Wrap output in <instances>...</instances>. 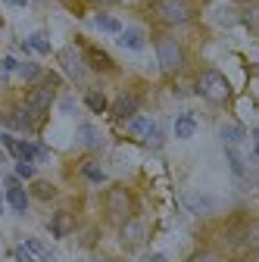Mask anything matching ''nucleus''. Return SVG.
<instances>
[{
	"instance_id": "f257e3e1",
	"label": "nucleus",
	"mask_w": 259,
	"mask_h": 262,
	"mask_svg": "<svg viewBox=\"0 0 259 262\" xmlns=\"http://www.w3.org/2000/svg\"><path fill=\"white\" fill-rule=\"evenodd\" d=\"M197 94L203 100H209L212 106H225L231 100V84L219 69H203L200 78H197Z\"/></svg>"
},
{
	"instance_id": "f03ea898",
	"label": "nucleus",
	"mask_w": 259,
	"mask_h": 262,
	"mask_svg": "<svg viewBox=\"0 0 259 262\" xmlns=\"http://www.w3.org/2000/svg\"><path fill=\"white\" fill-rule=\"evenodd\" d=\"M156 59H159V69L163 72H181L184 69V50L169 35L156 38Z\"/></svg>"
},
{
	"instance_id": "7ed1b4c3",
	"label": "nucleus",
	"mask_w": 259,
	"mask_h": 262,
	"mask_svg": "<svg viewBox=\"0 0 259 262\" xmlns=\"http://www.w3.org/2000/svg\"><path fill=\"white\" fill-rule=\"evenodd\" d=\"M156 16L166 25H187L193 19V10L187 0H156Z\"/></svg>"
},
{
	"instance_id": "20e7f679",
	"label": "nucleus",
	"mask_w": 259,
	"mask_h": 262,
	"mask_svg": "<svg viewBox=\"0 0 259 262\" xmlns=\"http://www.w3.org/2000/svg\"><path fill=\"white\" fill-rule=\"evenodd\" d=\"M106 212H110V219H116V222L132 219V215H135V200H132V193H128L125 187H113V190L106 193Z\"/></svg>"
},
{
	"instance_id": "39448f33",
	"label": "nucleus",
	"mask_w": 259,
	"mask_h": 262,
	"mask_svg": "<svg viewBox=\"0 0 259 262\" xmlns=\"http://www.w3.org/2000/svg\"><path fill=\"white\" fill-rule=\"evenodd\" d=\"M53 94H56V78H50L47 84H38L35 91L28 94V100H25V106L35 113V119L41 122L44 116H47V110L53 106Z\"/></svg>"
},
{
	"instance_id": "423d86ee",
	"label": "nucleus",
	"mask_w": 259,
	"mask_h": 262,
	"mask_svg": "<svg viewBox=\"0 0 259 262\" xmlns=\"http://www.w3.org/2000/svg\"><path fill=\"white\" fill-rule=\"evenodd\" d=\"M59 66H62V72H66L75 84L84 81L88 66H84V56L78 53V47H62V50H59Z\"/></svg>"
},
{
	"instance_id": "0eeeda50",
	"label": "nucleus",
	"mask_w": 259,
	"mask_h": 262,
	"mask_svg": "<svg viewBox=\"0 0 259 262\" xmlns=\"http://www.w3.org/2000/svg\"><path fill=\"white\" fill-rule=\"evenodd\" d=\"M119 241H122V247L125 250H135V247H141L144 241H147V225L141 222V219H125L122 222V228H119Z\"/></svg>"
},
{
	"instance_id": "6e6552de",
	"label": "nucleus",
	"mask_w": 259,
	"mask_h": 262,
	"mask_svg": "<svg viewBox=\"0 0 259 262\" xmlns=\"http://www.w3.org/2000/svg\"><path fill=\"white\" fill-rule=\"evenodd\" d=\"M4 184H7V203L13 206V212L25 215V212H28V193L19 187V178H16V175H7Z\"/></svg>"
},
{
	"instance_id": "1a4fd4ad",
	"label": "nucleus",
	"mask_w": 259,
	"mask_h": 262,
	"mask_svg": "<svg viewBox=\"0 0 259 262\" xmlns=\"http://www.w3.org/2000/svg\"><path fill=\"white\" fill-rule=\"evenodd\" d=\"M225 156H228V166H231L234 178H238V181H250V166L244 162L241 150H238V147H231V144H225Z\"/></svg>"
},
{
	"instance_id": "9d476101",
	"label": "nucleus",
	"mask_w": 259,
	"mask_h": 262,
	"mask_svg": "<svg viewBox=\"0 0 259 262\" xmlns=\"http://www.w3.org/2000/svg\"><path fill=\"white\" fill-rule=\"evenodd\" d=\"M135 113H138V97H135V94H128V91L119 94V100L113 103V119L122 122V119H132Z\"/></svg>"
},
{
	"instance_id": "9b49d317",
	"label": "nucleus",
	"mask_w": 259,
	"mask_h": 262,
	"mask_svg": "<svg viewBox=\"0 0 259 262\" xmlns=\"http://www.w3.org/2000/svg\"><path fill=\"white\" fill-rule=\"evenodd\" d=\"M35 125H38V119L28 106H16L10 113V128H16V131H35Z\"/></svg>"
},
{
	"instance_id": "f8f14e48",
	"label": "nucleus",
	"mask_w": 259,
	"mask_h": 262,
	"mask_svg": "<svg viewBox=\"0 0 259 262\" xmlns=\"http://www.w3.org/2000/svg\"><path fill=\"white\" fill-rule=\"evenodd\" d=\"M84 66H91L94 72H110V69H113V59H110L100 47H88V50H84Z\"/></svg>"
},
{
	"instance_id": "ddd939ff",
	"label": "nucleus",
	"mask_w": 259,
	"mask_h": 262,
	"mask_svg": "<svg viewBox=\"0 0 259 262\" xmlns=\"http://www.w3.org/2000/svg\"><path fill=\"white\" fill-rule=\"evenodd\" d=\"M47 228H50V234H53V237H66V234H72L75 219H72L69 212H56V215L47 222Z\"/></svg>"
},
{
	"instance_id": "4468645a",
	"label": "nucleus",
	"mask_w": 259,
	"mask_h": 262,
	"mask_svg": "<svg viewBox=\"0 0 259 262\" xmlns=\"http://www.w3.org/2000/svg\"><path fill=\"white\" fill-rule=\"evenodd\" d=\"M78 144H84L88 150H100L103 147V135L91 122H84V125H78Z\"/></svg>"
},
{
	"instance_id": "2eb2a0df",
	"label": "nucleus",
	"mask_w": 259,
	"mask_h": 262,
	"mask_svg": "<svg viewBox=\"0 0 259 262\" xmlns=\"http://www.w3.org/2000/svg\"><path fill=\"white\" fill-rule=\"evenodd\" d=\"M156 122L153 119H147V116H132V119H128V135H132V138H138V141H144L147 135H150V128H153Z\"/></svg>"
},
{
	"instance_id": "dca6fc26",
	"label": "nucleus",
	"mask_w": 259,
	"mask_h": 262,
	"mask_svg": "<svg viewBox=\"0 0 259 262\" xmlns=\"http://www.w3.org/2000/svg\"><path fill=\"white\" fill-rule=\"evenodd\" d=\"M119 44L125 50H141L144 47V31L141 28H122L119 31Z\"/></svg>"
},
{
	"instance_id": "f3484780",
	"label": "nucleus",
	"mask_w": 259,
	"mask_h": 262,
	"mask_svg": "<svg viewBox=\"0 0 259 262\" xmlns=\"http://www.w3.org/2000/svg\"><path fill=\"white\" fill-rule=\"evenodd\" d=\"M193 131H197V119H193L190 113H184V116L175 119V138H178V141L193 138Z\"/></svg>"
},
{
	"instance_id": "a211bd4d",
	"label": "nucleus",
	"mask_w": 259,
	"mask_h": 262,
	"mask_svg": "<svg viewBox=\"0 0 259 262\" xmlns=\"http://www.w3.org/2000/svg\"><path fill=\"white\" fill-rule=\"evenodd\" d=\"M184 206H187L190 212H197V215H203V212H209V209H212L215 203L209 200L206 193H187V196H184Z\"/></svg>"
},
{
	"instance_id": "6ab92c4d",
	"label": "nucleus",
	"mask_w": 259,
	"mask_h": 262,
	"mask_svg": "<svg viewBox=\"0 0 259 262\" xmlns=\"http://www.w3.org/2000/svg\"><path fill=\"white\" fill-rule=\"evenodd\" d=\"M94 25L100 28V31H110V35H119V31H122V22L113 19V16H106V13H97L94 16Z\"/></svg>"
},
{
	"instance_id": "aec40b11",
	"label": "nucleus",
	"mask_w": 259,
	"mask_h": 262,
	"mask_svg": "<svg viewBox=\"0 0 259 262\" xmlns=\"http://www.w3.org/2000/svg\"><path fill=\"white\" fill-rule=\"evenodd\" d=\"M22 47H25V50H38V53H50V50H53L50 41H47V35H41V31H38V35H28Z\"/></svg>"
},
{
	"instance_id": "412c9836",
	"label": "nucleus",
	"mask_w": 259,
	"mask_h": 262,
	"mask_svg": "<svg viewBox=\"0 0 259 262\" xmlns=\"http://www.w3.org/2000/svg\"><path fill=\"white\" fill-rule=\"evenodd\" d=\"M219 135H222V141H225V144L238 147V144L244 141V128H241V125H222V131H219Z\"/></svg>"
},
{
	"instance_id": "4be33fe9",
	"label": "nucleus",
	"mask_w": 259,
	"mask_h": 262,
	"mask_svg": "<svg viewBox=\"0 0 259 262\" xmlns=\"http://www.w3.org/2000/svg\"><path fill=\"white\" fill-rule=\"evenodd\" d=\"M84 103H88L91 113H106V97L100 91H88L84 94Z\"/></svg>"
},
{
	"instance_id": "5701e85b",
	"label": "nucleus",
	"mask_w": 259,
	"mask_h": 262,
	"mask_svg": "<svg viewBox=\"0 0 259 262\" xmlns=\"http://www.w3.org/2000/svg\"><path fill=\"white\" fill-rule=\"evenodd\" d=\"M81 175H84L88 181H94V184H103V181H106V172L97 166V162H84V166H81Z\"/></svg>"
},
{
	"instance_id": "b1692460",
	"label": "nucleus",
	"mask_w": 259,
	"mask_h": 262,
	"mask_svg": "<svg viewBox=\"0 0 259 262\" xmlns=\"http://www.w3.org/2000/svg\"><path fill=\"white\" fill-rule=\"evenodd\" d=\"M31 193H35L38 200H53V196H56V187H53L50 181H35V184H31Z\"/></svg>"
},
{
	"instance_id": "393cba45",
	"label": "nucleus",
	"mask_w": 259,
	"mask_h": 262,
	"mask_svg": "<svg viewBox=\"0 0 259 262\" xmlns=\"http://www.w3.org/2000/svg\"><path fill=\"white\" fill-rule=\"evenodd\" d=\"M16 72H19V75H22L25 81H38L44 69H41L38 62H19V69H16Z\"/></svg>"
},
{
	"instance_id": "a878e982",
	"label": "nucleus",
	"mask_w": 259,
	"mask_h": 262,
	"mask_svg": "<svg viewBox=\"0 0 259 262\" xmlns=\"http://www.w3.org/2000/svg\"><path fill=\"white\" fill-rule=\"evenodd\" d=\"M144 144H147L150 150H159V147L166 144V138H163V128H156V125H153V128H150V135L144 138Z\"/></svg>"
},
{
	"instance_id": "bb28decb",
	"label": "nucleus",
	"mask_w": 259,
	"mask_h": 262,
	"mask_svg": "<svg viewBox=\"0 0 259 262\" xmlns=\"http://www.w3.org/2000/svg\"><path fill=\"white\" fill-rule=\"evenodd\" d=\"M22 247H25V250H28L31 256H41V259H47V256H50V253H47V247H44V244H41L38 237H28V241H25Z\"/></svg>"
},
{
	"instance_id": "cd10ccee",
	"label": "nucleus",
	"mask_w": 259,
	"mask_h": 262,
	"mask_svg": "<svg viewBox=\"0 0 259 262\" xmlns=\"http://www.w3.org/2000/svg\"><path fill=\"white\" fill-rule=\"evenodd\" d=\"M16 178H35V162H16Z\"/></svg>"
},
{
	"instance_id": "c85d7f7f",
	"label": "nucleus",
	"mask_w": 259,
	"mask_h": 262,
	"mask_svg": "<svg viewBox=\"0 0 259 262\" xmlns=\"http://www.w3.org/2000/svg\"><path fill=\"white\" fill-rule=\"evenodd\" d=\"M215 16H219V25H238V22H241V16L231 13V10H219Z\"/></svg>"
},
{
	"instance_id": "c756f323",
	"label": "nucleus",
	"mask_w": 259,
	"mask_h": 262,
	"mask_svg": "<svg viewBox=\"0 0 259 262\" xmlns=\"http://www.w3.org/2000/svg\"><path fill=\"white\" fill-rule=\"evenodd\" d=\"M187 262H219V256H215L212 250H197V253H193Z\"/></svg>"
},
{
	"instance_id": "7c9ffc66",
	"label": "nucleus",
	"mask_w": 259,
	"mask_h": 262,
	"mask_svg": "<svg viewBox=\"0 0 259 262\" xmlns=\"http://www.w3.org/2000/svg\"><path fill=\"white\" fill-rule=\"evenodd\" d=\"M16 259H19V262H35V256H31L25 247H16Z\"/></svg>"
},
{
	"instance_id": "2f4dec72",
	"label": "nucleus",
	"mask_w": 259,
	"mask_h": 262,
	"mask_svg": "<svg viewBox=\"0 0 259 262\" xmlns=\"http://www.w3.org/2000/svg\"><path fill=\"white\" fill-rule=\"evenodd\" d=\"M0 66H4L7 72H16V69H19V62H16L13 56H4V62H0Z\"/></svg>"
},
{
	"instance_id": "473e14b6",
	"label": "nucleus",
	"mask_w": 259,
	"mask_h": 262,
	"mask_svg": "<svg viewBox=\"0 0 259 262\" xmlns=\"http://www.w3.org/2000/svg\"><path fill=\"white\" fill-rule=\"evenodd\" d=\"M244 22L253 28V25H256V10H247V13H244Z\"/></svg>"
},
{
	"instance_id": "72a5a7b5",
	"label": "nucleus",
	"mask_w": 259,
	"mask_h": 262,
	"mask_svg": "<svg viewBox=\"0 0 259 262\" xmlns=\"http://www.w3.org/2000/svg\"><path fill=\"white\" fill-rule=\"evenodd\" d=\"M144 262H166V256H163V253H153V256H147Z\"/></svg>"
},
{
	"instance_id": "f704fd0d",
	"label": "nucleus",
	"mask_w": 259,
	"mask_h": 262,
	"mask_svg": "<svg viewBox=\"0 0 259 262\" xmlns=\"http://www.w3.org/2000/svg\"><path fill=\"white\" fill-rule=\"evenodd\" d=\"M10 4H13V7H25V4H28V0H10Z\"/></svg>"
},
{
	"instance_id": "c9c22d12",
	"label": "nucleus",
	"mask_w": 259,
	"mask_h": 262,
	"mask_svg": "<svg viewBox=\"0 0 259 262\" xmlns=\"http://www.w3.org/2000/svg\"><path fill=\"white\" fill-rule=\"evenodd\" d=\"M0 215H4V193H0Z\"/></svg>"
},
{
	"instance_id": "e433bc0d",
	"label": "nucleus",
	"mask_w": 259,
	"mask_h": 262,
	"mask_svg": "<svg viewBox=\"0 0 259 262\" xmlns=\"http://www.w3.org/2000/svg\"><path fill=\"white\" fill-rule=\"evenodd\" d=\"M231 4H250V0H231Z\"/></svg>"
},
{
	"instance_id": "4c0bfd02",
	"label": "nucleus",
	"mask_w": 259,
	"mask_h": 262,
	"mask_svg": "<svg viewBox=\"0 0 259 262\" xmlns=\"http://www.w3.org/2000/svg\"><path fill=\"white\" fill-rule=\"evenodd\" d=\"M94 4H106V0H94Z\"/></svg>"
},
{
	"instance_id": "58836bf2",
	"label": "nucleus",
	"mask_w": 259,
	"mask_h": 262,
	"mask_svg": "<svg viewBox=\"0 0 259 262\" xmlns=\"http://www.w3.org/2000/svg\"><path fill=\"white\" fill-rule=\"evenodd\" d=\"M78 262H84V259H78Z\"/></svg>"
}]
</instances>
